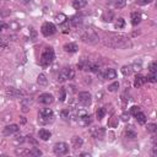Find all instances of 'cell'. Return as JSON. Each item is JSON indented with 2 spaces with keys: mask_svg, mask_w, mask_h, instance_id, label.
I'll return each instance as SVG.
<instances>
[{
  "mask_svg": "<svg viewBox=\"0 0 157 157\" xmlns=\"http://www.w3.org/2000/svg\"><path fill=\"white\" fill-rule=\"evenodd\" d=\"M121 74H123L124 76H130V75L132 74V67H131V65H124V66L121 67Z\"/></svg>",
  "mask_w": 157,
  "mask_h": 157,
  "instance_id": "obj_25",
  "label": "cell"
},
{
  "mask_svg": "<svg viewBox=\"0 0 157 157\" xmlns=\"http://www.w3.org/2000/svg\"><path fill=\"white\" fill-rule=\"evenodd\" d=\"M6 47H7V39L0 37V48H6Z\"/></svg>",
  "mask_w": 157,
  "mask_h": 157,
  "instance_id": "obj_42",
  "label": "cell"
},
{
  "mask_svg": "<svg viewBox=\"0 0 157 157\" xmlns=\"http://www.w3.org/2000/svg\"><path fill=\"white\" fill-rule=\"evenodd\" d=\"M105 109L104 108H98L97 109V112H96V117H97V119L98 120H102L103 118H104V115H105Z\"/></svg>",
  "mask_w": 157,
  "mask_h": 157,
  "instance_id": "obj_31",
  "label": "cell"
},
{
  "mask_svg": "<svg viewBox=\"0 0 157 157\" xmlns=\"http://www.w3.org/2000/svg\"><path fill=\"white\" fill-rule=\"evenodd\" d=\"M37 82L39 86H47L48 85V78L44 74H39L38 77H37Z\"/></svg>",
  "mask_w": 157,
  "mask_h": 157,
  "instance_id": "obj_23",
  "label": "cell"
},
{
  "mask_svg": "<svg viewBox=\"0 0 157 157\" xmlns=\"http://www.w3.org/2000/svg\"><path fill=\"white\" fill-rule=\"evenodd\" d=\"M102 77L105 80H114L117 77V71L114 69H107L104 71V74L102 75Z\"/></svg>",
  "mask_w": 157,
  "mask_h": 157,
  "instance_id": "obj_11",
  "label": "cell"
},
{
  "mask_svg": "<svg viewBox=\"0 0 157 157\" xmlns=\"http://www.w3.org/2000/svg\"><path fill=\"white\" fill-rule=\"evenodd\" d=\"M118 88H119V82L118 81H115V82H113V83H110L108 86V91L109 92H117Z\"/></svg>",
  "mask_w": 157,
  "mask_h": 157,
  "instance_id": "obj_32",
  "label": "cell"
},
{
  "mask_svg": "<svg viewBox=\"0 0 157 157\" xmlns=\"http://www.w3.org/2000/svg\"><path fill=\"white\" fill-rule=\"evenodd\" d=\"M125 136H126L128 139H135V137H136V131L132 130V129H128V130L125 131Z\"/></svg>",
  "mask_w": 157,
  "mask_h": 157,
  "instance_id": "obj_35",
  "label": "cell"
},
{
  "mask_svg": "<svg viewBox=\"0 0 157 157\" xmlns=\"http://www.w3.org/2000/svg\"><path fill=\"white\" fill-rule=\"evenodd\" d=\"M53 152L56 156H64L69 153V145L66 142H56L53 146Z\"/></svg>",
  "mask_w": 157,
  "mask_h": 157,
  "instance_id": "obj_6",
  "label": "cell"
},
{
  "mask_svg": "<svg viewBox=\"0 0 157 157\" xmlns=\"http://www.w3.org/2000/svg\"><path fill=\"white\" fill-rule=\"evenodd\" d=\"M91 98H92V96H91V93L87 92V91L80 92V93L77 94L78 102H80L81 104H83V105H90V104H91Z\"/></svg>",
  "mask_w": 157,
  "mask_h": 157,
  "instance_id": "obj_7",
  "label": "cell"
},
{
  "mask_svg": "<svg viewBox=\"0 0 157 157\" xmlns=\"http://www.w3.org/2000/svg\"><path fill=\"white\" fill-rule=\"evenodd\" d=\"M82 139L81 137H78V136H75V137H72V147L74 148H78V147H81L82 146Z\"/></svg>",
  "mask_w": 157,
  "mask_h": 157,
  "instance_id": "obj_26",
  "label": "cell"
},
{
  "mask_svg": "<svg viewBox=\"0 0 157 157\" xmlns=\"http://www.w3.org/2000/svg\"><path fill=\"white\" fill-rule=\"evenodd\" d=\"M87 71H92V72H99V65L97 63H90V66H88V70Z\"/></svg>",
  "mask_w": 157,
  "mask_h": 157,
  "instance_id": "obj_30",
  "label": "cell"
},
{
  "mask_svg": "<svg viewBox=\"0 0 157 157\" xmlns=\"http://www.w3.org/2000/svg\"><path fill=\"white\" fill-rule=\"evenodd\" d=\"M120 118H121V120H123V121H128V120L130 119V115H129L128 113H123Z\"/></svg>",
  "mask_w": 157,
  "mask_h": 157,
  "instance_id": "obj_45",
  "label": "cell"
},
{
  "mask_svg": "<svg viewBox=\"0 0 157 157\" xmlns=\"http://www.w3.org/2000/svg\"><path fill=\"white\" fill-rule=\"evenodd\" d=\"M38 102L42 103V104H47L48 105V104H52L54 102V97H53L52 93H42L38 97Z\"/></svg>",
  "mask_w": 157,
  "mask_h": 157,
  "instance_id": "obj_8",
  "label": "cell"
},
{
  "mask_svg": "<svg viewBox=\"0 0 157 157\" xmlns=\"http://www.w3.org/2000/svg\"><path fill=\"white\" fill-rule=\"evenodd\" d=\"M131 67H132V71H140L141 67H142V66H141V61H139V63L136 61L135 64L131 65Z\"/></svg>",
  "mask_w": 157,
  "mask_h": 157,
  "instance_id": "obj_38",
  "label": "cell"
},
{
  "mask_svg": "<svg viewBox=\"0 0 157 157\" xmlns=\"http://www.w3.org/2000/svg\"><path fill=\"white\" fill-rule=\"evenodd\" d=\"M28 155L29 156H42V151L39 148H37V147H32L29 150V153Z\"/></svg>",
  "mask_w": 157,
  "mask_h": 157,
  "instance_id": "obj_36",
  "label": "cell"
},
{
  "mask_svg": "<svg viewBox=\"0 0 157 157\" xmlns=\"http://www.w3.org/2000/svg\"><path fill=\"white\" fill-rule=\"evenodd\" d=\"M137 112H140V107H139V105H132V107L130 108V114L135 115Z\"/></svg>",
  "mask_w": 157,
  "mask_h": 157,
  "instance_id": "obj_41",
  "label": "cell"
},
{
  "mask_svg": "<svg viewBox=\"0 0 157 157\" xmlns=\"http://www.w3.org/2000/svg\"><path fill=\"white\" fill-rule=\"evenodd\" d=\"M156 130H157L156 124H153V123L147 124V131H150V132H156Z\"/></svg>",
  "mask_w": 157,
  "mask_h": 157,
  "instance_id": "obj_39",
  "label": "cell"
},
{
  "mask_svg": "<svg viewBox=\"0 0 157 157\" xmlns=\"http://www.w3.org/2000/svg\"><path fill=\"white\" fill-rule=\"evenodd\" d=\"M18 125H16V124H11V125H7V126H5L4 128V135L5 136H9V135H12V134H16L17 131H18Z\"/></svg>",
  "mask_w": 157,
  "mask_h": 157,
  "instance_id": "obj_10",
  "label": "cell"
},
{
  "mask_svg": "<svg viewBox=\"0 0 157 157\" xmlns=\"http://www.w3.org/2000/svg\"><path fill=\"white\" fill-rule=\"evenodd\" d=\"M60 101H61V102L65 101V90H64V88L60 90Z\"/></svg>",
  "mask_w": 157,
  "mask_h": 157,
  "instance_id": "obj_46",
  "label": "cell"
},
{
  "mask_svg": "<svg viewBox=\"0 0 157 157\" xmlns=\"http://www.w3.org/2000/svg\"><path fill=\"white\" fill-rule=\"evenodd\" d=\"M39 114L40 115H45V117H54L53 115V110L50 108H42L39 110Z\"/></svg>",
  "mask_w": 157,
  "mask_h": 157,
  "instance_id": "obj_29",
  "label": "cell"
},
{
  "mask_svg": "<svg viewBox=\"0 0 157 157\" xmlns=\"http://www.w3.org/2000/svg\"><path fill=\"white\" fill-rule=\"evenodd\" d=\"M74 77H75V70L72 67H70V66H66V67H64L59 72V75H58V82L63 83V82H65L67 80H72Z\"/></svg>",
  "mask_w": 157,
  "mask_h": 157,
  "instance_id": "obj_3",
  "label": "cell"
},
{
  "mask_svg": "<svg viewBox=\"0 0 157 157\" xmlns=\"http://www.w3.org/2000/svg\"><path fill=\"white\" fill-rule=\"evenodd\" d=\"M55 20H56V22L60 25V23L65 22L67 18H66V16H65L64 13H59V15H56V16H55Z\"/></svg>",
  "mask_w": 157,
  "mask_h": 157,
  "instance_id": "obj_37",
  "label": "cell"
},
{
  "mask_svg": "<svg viewBox=\"0 0 157 157\" xmlns=\"http://www.w3.org/2000/svg\"><path fill=\"white\" fill-rule=\"evenodd\" d=\"M81 39H82L85 43L92 44V43H96V42L98 40V36H97V33H96L93 29H86V31L81 34Z\"/></svg>",
  "mask_w": 157,
  "mask_h": 157,
  "instance_id": "obj_4",
  "label": "cell"
},
{
  "mask_svg": "<svg viewBox=\"0 0 157 157\" xmlns=\"http://www.w3.org/2000/svg\"><path fill=\"white\" fill-rule=\"evenodd\" d=\"M90 60L88 59H86V58H82L78 63H77V67L80 69V70H88V66H90Z\"/></svg>",
  "mask_w": 157,
  "mask_h": 157,
  "instance_id": "obj_16",
  "label": "cell"
},
{
  "mask_svg": "<svg viewBox=\"0 0 157 157\" xmlns=\"http://www.w3.org/2000/svg\"><path fill=\"white\" fill-rule=\"evenodd\" d=\"M20 1H21L22 4H29V2L32 1V0H20Z\"/></svg>",
  "mask_w": 157,
  "mask_h": 157,
  "instance_id": "obj_49",
  "label": "cell"
},
{
  "mask_svg": "<svg viewBox=\"0 0 157 157\" xmlns=\"http://www.w3.org/2000/svg\"><path fill=\"white\" fill-rule=\"evenodd\" d=\"M29 31H31V33H32V37H31V39H32V40H36V38H37V33H36V31H34L33 28H31Z\"/></svg>",
  "mask_w": 157,
  "mask_h": 157,
  "instance_id": "obj_47",
  "label": "cell"
},
{
  "mask_svg": "<svg viewBox=\"0 0 157 157\" xmlns=\"http://www.w3.org/2000/svg\"><path fill=\"white\" fill-rule=\"evenodd\" d=\"M124 26H125V20H124L123 17H119V18H117V21L114 22V27H115L117 29L124 28Z\"/></svg>",
  "mask_w": 157,
  "mask_h": 157,
  "instance_id": "obj_27",
  "label": "cell"
},
{
  "mask_svg": "<svg viewBox=\"0 0 157 157\" xmlns=\"http://www.w3.org/2000/svg\"><path fill=\"white\" fill-rule=\"evenodd\" d=\"M77 49H78V47L75 43H66V44H64V50L66 53H75V52H77Z\"/></svg>",
  "mask_w": 157,
  "mask_h": 157,
  "instance_id": "obj_17",
  "label": "cell"
},
{
  "mask_svg": "<svg viewBox=\"0 0 157 157\" xmlns=\"http://www.w3.org/2000/svg\"><path fill=\"white\" fill-rule=\"evenodd\" d=\"M9 27L12 28V29H20V25L16 23V22H10L9 23Z\"/></svg>",
  "mask_w": 157,
  "mask_h": 157,
  "instance_id": "obj_44",
  "label": "cell"
},
{
  "mask_svg": "<svg viewBox=\"0 0 157 157\" xmlns=\"http://www.w3.org/2000/svg\"><path fill=\"white\" fill-rule=\"evenodd\" d=\"M60 117H61V119L67 120V119H69V117H70V109H69V108L63 109V110L60 112Z\"/></svg>",
  "mask_w": 157,
  "mask_h": 157,
  "instance_id": "obj_33",
  "label": "cell"
},
{
  "mask_svg": "<svg viewBox=\"0 0 157 157\" xmlns=\"http://www.w3.org/2000/svg\"><path fill=\"white\" fill-rule=\"evenodd\" d=\"M148 71H150V74H156L157 72V61H152L148 65Z\"/></svg>",
  "mask_w": 157,
  "mask_h": 157,
  "instance_id": "obj_34",
  "label": "cell"
},
{
  "mask_svg": "<svg viewBox=\"0 0 157 157\" xmlns=\"http://www.w3.org/2000/svg\"><path fill=\"white\" fill-rule=\"evenodd\" d=\"M110 5L115 9H123L126 5V0H112Z\"/></svg>",
  "mask_w": 157,
  "mask_h": 157,
  "instance_id": "obj_21",
  "label": "cell"
},
{
  "mask_svg": "<svg viewBox=\"0 0 157 157\" xmlns=\"http://www.w3.org/2000/svg\"><path fill=\"white\" fill-rule=\"evenodd\" d=\"M92 135H93L96 139L102 140V139L104 137V135H105V130H104L103 128H96V129L92 130Z\"/></svg>",
  "mask_w": 157,
  "mask_h": 157,
  "instance_id": "obj_12",
  "label": "cell"
},
{
  "mask_svg": "<svg viewBox=\"0 0 157 157\" xmlns=\"http://www.w3.org/2000/svg\"><path fill=\"white\" fill-rule=\"evenodd\" d=\"M135 118H136V120H137V123L139 124H145L146 123V120H147V118H146V115L140 110V112H137L135 115H134Z\"/></svg>",
  "mask_w": 157,
  "mask_h": 157,
  "instance_id": "obj_22",
  "label": "cell"
},
{
  "mask_svg": "<svg viewBox=\"0 0 157 157\" xmlns=\"http://www.w3.org/2000/svg\"><path fill=\"white\" fill-rule=\"evenodd\" d=\"M107 45L109 47H113V48H126V47H130V43L126 38L121 37V36H112L107 42H105Z\"/></svg>",
  "mask_w": 157,
  "mask_h": 157,
  "instance_id": "obj_1",
  "label": "cell"
},
{
  "mask_svg": "<svg viewBox=\"0 0 157 157\" xmlns=\"http://www.w3.org/2000/svg\"><path fill=\"white\" fill-rule=\"evenodd\" d=\"M40 32H42V34H43L44 37H50V36L55 34L56 27H55V25L52 23V22H44V23L42 25V27H40Z\"/></svg>",
  "mask_w": 157,
  "mask_h": 157,
  "instance_id": "obj_5",
  "label": "cell"
},
{
  "mask_svg": "<svg viewBox=\"0 0 157 157\" xmlns=\"http://www.w3.org/2000/svg\"><path fill=\"white\" fill-rule=\"evenodd\" d=\"M6 94L10 97V98H18V97H22V92L15 87H7L6 88Z\"/></svg>",
  "mask_w": 157,
  "mask_h": 157,
  "instance_id": "obj_9",
  "label": "cell"
},
{
  "mask_svg": "<svg viewBox=\"0 0 157 157\" xmlns=\"http://www.w3.org/2000/svg\"><path fill=\"white\" fill-rule=\"evenodd\" d=\"M53 120H54V117H45V115H40V114H39V117H38V123H39L40 125L49 124V123H52Z\"/></svg>",
  "mask_w": 157,
  "mask_h": 157,
  "instance_id": "obj_19",
  "label": "cell"
},
{
  "mask_svg": "<svg viewBox=\"0 0 157 157\" xmlns=\"http://www.w3.org/2000/svg\"><path fill=\"white\" fill-rule=\"evenodd\" d=\"M146 81H148V82H156L157 81L156 74H150L148 76H146Z\"/></svg>",
  "mask_w": 157,
  "mask_h": 157,
  "instance_id": "obj_40",
  "label": "cell"
},
{
  "mask_svg": "<svg viewBox=\"0 0 157 157\" xmlns=\"http://www.w3.org/2000/svg\"><path fill=\"white\" fill-rule=\"evenodd\" d=\"M53 60H54V50H53V48L48 47V48H45L43 50V53L40 55L39 65L43 66V67H47L53 63Z\"/></svg>",
  "mask_w": 157,
  "mask_h": 157,
  "instance_id": "obj_2",
  "label": "cell"
},
{
  "mask_svg": "<svg viewBox=\"0 0 157 157\" xmlns=\"http://www.w3.org/2000/svg\"><path fill=\"white\" fill-rule=\"evenodd\" d=\"M152 0H136V4L137 5H140V6H144V5H147V4H150Z\"/></svg>",
  "mask_w": 157,
  "mask_h": 157,
  "instance_id": "obj_43",
  "label": "cell"
},
{
  "mask_svg": "<svg viewBox=\"0 0 157 157\" xmlns=\"http://www.w3.org/2000/svg\"><path fill=\"white\" fill-rule=\"evenodd\" d=\"M145 82H147V81H146V76L136 75V77H135V81H134V86H135V87H140V86H142Z\"/></svg>",
  "mask_w": 157,
  "mask_h": 157,
  "instance_id": "obj_20",
  "label": "cell"
},
{
  "mask_svg": "<svg viewBox=\"0 0 157 157\" xmlns=\"http://www.w3.org/2000/svg\"><path fill=\"white\" fill-rule=\"evenodd\" d=\"M81 25H82V18H80V17H72L70 20V26L71 27H78Z\"/></svg>",
  "mask_w": 157,
  "mask_h": 157,
  "instance_id": "obj_24",
  "label": "cell"
},
{
  "mask_svg": "<svg viewBox=\"0 0 157 157\" xmlns=\"http://www.w3.org/2000/svg\"><path fill=\"white\" fill-rule=\"evenodd\" d=\"M7 27H9V25H7V23H5V22H1V23H0V32H1L2 29L7 28Z\"/></svg>",
  "mask_w": 157,
  "mask_h": 157,
  "instance_id": "obj_48",
  "label": "cell"
},
{
  "mask_svg": "<svg viewBox=\"0 0 157 157\" xmlns=\"http://www.w3.org/2000/svg\"><path fill=\"white\" fill-rule=\"evenodd\" d=\"M72 7L75 10H80L87 5V0H72Z\"/></svg>",
  "mask_w": 157,
  "mask_h": 157,
  "instance_id": "obj_18",
  "label": "cell"
},
{
  "mask_svg": "<svg viewBox=\"0 0 157 157\" xmlns=\"http://www.w3.org/2000/svg\"><path fill=\"white\" fill-rule=\"evenodd\" d=\"M141 22V13L137 12V11H134L131 12V25L132 26H136Z\"/></svg>",
  "mask_w": 157,
  "mask_h": 157,
  "instance_id": "obj_15",
  "label": "cell"
},
{
  "mask_svg": "<svg viewBox=\"0 0 157 157\" xmlns=\"http://www.w3.org/2000/svg\"><path fill=\"white\" fill-rule=\"evenodd\" d=\"M70 22L69 21H65V22H63V23H60V29H61V32L63 33H67L69 31H70Z\"/></svg>",
  "mask_w": 157,
  "mask_h": 157,
  "instance_id": "obj_28",
  "label": "cell"
},
{
  "mask_svg": "<svg viewBox=\"0 0 157 157\" xmlns=\"http://www.w3.org/2000/svg\"><path fill=\"white\" fill-rule=\"evenodd\" d=\"M113 18H114V12L112 10H105L103 12V15H102V20L104 22H112Z\"/></svg>",
  "mask_w": 157,
  "mask_h": 157,
  "instance_id": "obj_14",
  "label": "cell"
},
{
  "mask_svg": "<svg viewBox=\"0 0 157 157\" xmlns=\"http://www.w3.org/2000/svg\"><path fill=\"white\" fill-rule=\"evenodd\" d=\"M38 136H39V139H40V140L47 141V140H49V139H50L52 132H50L49 130H47V129H40V130L38 131Z\"/></svg>",
  "mask_w": 157,
  "mask_h": 157,
  "instance_id": "obj_13",
  "label": "cell"
}]
</instances>
